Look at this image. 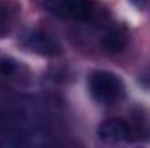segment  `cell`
Returning a JSON list of instances; mask_svg holds the SVG:
<instances>
[{"label": "cell", "mask_w": 150, "mask_h": 148, "mask_svg": "<svg viewBox=\"0 0 150 148\" xmlns=\"http://www.w3.org/2000/svg\"><path fill=\"white\" fill-rule=\"evenodd\" d=\"M45 134L40 131L38 122L26 118L19 113L0 115V147H25L35 143L33 138Z\"/></svg>", "instance_id": "6da1fadb"}, {"label": "cell", "mask_w": 150, "mask_h": 148, "mask_svg": "<svg viewBox=\"0 0 150 148\" xmlns=\"http://www.w3.org/2000/svg\"><path fill=\"white\" fill-rule=\"evenodd\" d=\"M91 96L101 105H115L124 99L126 87L124 82L112 72L96 70L89 75L87 80Z\"/></svg>", "instance_id": "7a4b0ae2"}, {"label": "cell", "mask_w": 150, "mask_h": 148, "mask_svg": "<svg viewBox=\"0 0 150 148\" xmlns=\"http://www.w3.org/2000/svg\"><path fill=\"white\" fill-rule=\"evenodd\" d=\"M45 7L65 19L86 21L94 14V2L93 0H44Z\"/></svg>", "instance_id": "3957f363"}, {"label": "cell", "mask_w": 150, "mask_h": 148, "mask_svg": "<svg viewBox=\"0 0 150 148\" xmlns=\"http://www.w3.org/2000/svg\"><path fill=\"white\" fill-rule=\"evenodd\" d=\"M23 45L40 56H45V58H54V56H59L63 52V47L61 44L45 32H32L28 33L25 40H23Z\"/></svg>", "instance_id": "277c9868"}, {"label": "cell", "mask_w": 150, "mask_h": 148, "mask_svg": "<svg viewBox=\"0 0 150 148\" xmlns=\"http://www.w3.org/2000/svg\"><path fill=\"white\" fill-rule=\"evenodd\" d=\"M98 138L105 143H122V141H133V131L131 125L122 118H108L98 127Z\"/></svg>", "instance_id": "5b68a950"}, {"label": "cell", "mask_w": 150, "mask_h": 148, "mask_svg": "<svg viewBox=\"0 0 150 148\" xmlns=\"http://www.w3.org/2000/svg\"><path fill=\"white\" fill-rule=\"evenodd\" d=\"M127 44V32L122 25H113L110 26L105 35L101 37V47L108 54H117L122 52Z\"/></svg>", "instance_id": "8992f818"}, {"label": "cell", "mask_w": 150, "mask_h": 148, "mask_svg": "<svg viewBox=\"0 0 150 148\" xmlns=\"http://www.w3.org/2000/svg\"><path fill=\"white\" fill-rule=\"evenodd\" d=\"M12 26V12L5 0H0V38L5 37Z\"/></svg>", "instance_id": "52a82bcc"}, {"label": "cell", "mask_w": 150, "mask_h": 148, "mask_svg": "<svg viewBox=\"0 0 150 148\" xmlns=\"http://www.w3.org/2000/svg\"><path fill=\"white\" fill-rule=\"evenodd\" d=\"M18 65L19 63H16L11 58L0 59V75H4V77H14V75L18 73V68H19Z\"/></svg>", "instance_id": "ba28073f"}, {"label": "cell", "mask_w": 150, "mask_h": 148, "mask_svg": "<svg viewBox=\"0 0 150 148\" xmlns=\"http://www.w3.org/2000/svg\"><path fill=\"white\" fill-rule=\"evenodd\" d=\"M134 7H138V9H143L147 4H149V0H129Z\"/></svg>", "instance_id": "9c48e42d"}]
</instances>
